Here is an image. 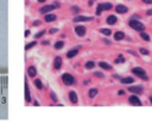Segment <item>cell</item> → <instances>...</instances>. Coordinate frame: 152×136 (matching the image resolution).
Returning <instances> with one entry per match:
<instances>
[{"label":"cell","instance_id":"1","mask_svg":"<svg viewBox=\"0 0 152 136\" xmlns=\"http://www.w3.org/2000/svg\"><path fill=\"white\" fill-rule=\"evenodd\" d=\"M131 73H132L134 76H137L138 79L142 80V81H148V80H150L148 74H147L146 70H145L142 67H140V66H134V67H132V68H131Z\"/></svg>","mask_w":152,"mask_h":136},{"label":"cell","instance_id":"2","mask_svg":"<svg viewBox=\"0 0 152 136\" xmlns=\"http://www.w3.org/2000/svg\"><path fill=\"white\" fill-rule=\"evenodd\" d=\"M127 24H128V26H129L132 30H134V31H137V32H142V31H146V25H145V24H144L141 20L128 19Z\"/></svg>","mask_w":152,"mask_h":136},{"label":"cell","instance_id":"3","mask_svg":"<svg viewBox=\"0 0 152 136\" xmlns=\"http://www.w3.org/2000/svg\"><path fill=\"white\" fill-rule=\"evenodd\" d=\"M114 8V5L112 2H100L96 5V8H95V16H101L102 12L104 11H110Z\"/></svg>","mask_w":152,"mask_h":136},{"label":"cell","instance_id":"4","mask_svg":"<svg viewBox=\"0 0 152 136\" xmlns=\"http://www.w3.org/2000/svg\"><path fill=\"white\" fill-rule=\"evenodd\" d=\"M61 80H62V84L65 86H74L76 84V78L71 73H68V72L61 75Z\"/></svg>","mask_w":152,"mask_h":136},{"label":"cell","instance_id":"5","mask_svg":"<svg viewBox=\"0 0 152 136\" xmlns=\"http://www.w3.org/2000/svg\"><path fill=\"white\" fill-rule=\"evenodd\" d=\"M94 20V16H84V14H78L74 16L72 21L75 24H82V23H90Z\"/></svg>","mask_w":152,"mask_h":136},{"label":"cell","instance_id":"6","mask_svg":"<svg viewBox=\"0 0 152 136\" xmlns=\"http://www.w3.org/2000/svg\"><path fill=\"white\" fill-rule=\"evenodd\" d=\"M55 10H57V8H56V6L53 4H43L38 8V13L44 16V14H48V13H52Z\"/></svg>","mask_w":152,"mask_h":136},{"label":"cell","instance_id":"7","mask_svg":"<svg viewBox=\"0 0 152 136\" xmlns=\"http://www.w3.org/2000/svg\"><path fill=\"white\" fill-rule=\"evenodd\" d=\"M127 92H129L131 94H138V95H141L144 93V86L142 85H133V86H127L126 88Z\"/></svg>","mask_w":152,"mask_h":136},{"label":"cell","instance_id":"8","mask_svg":"<svg viewBox=\"0 0 152 136\" xmlns=\"http://www.w3.org/2000/svg\"><path fill=\"white\" fill-rule=\"evenodd\" d=\"M113 10H114V12H115L116 14H120V16L127 14V13L129 12V7L126 6V5H124V4H118V5H115Z\"/></svg>","mask_w":152,"mask_h":136},{"label":"cell","instance_id":"9","mask_svg":"<svg viewBox=\"0 0 152 136\" xmlns=\"http://www.w3.org/2000/svg\"><path fill=\"white\" fill-rule=\"evenodd\" d=\"M74 32L77 37H84L87 35V27L83 24H76L74 27Z\"/></svg>","mask_w":152,"mask_h":136},{"label":"cell","instance_id":"10","mask_svg":"<svg viewBox=\"0 0 152 136\" xmlns=\"http://www.w3.org/2000/svg\"><path fill=\"white\" fill-rule=\"evenodd\" d=\"M127 103L129 105H133V106H142V101L138 94H131L127 99Z\"/></svg>","mask_w":152,"mask_h":136},{"label":"cell","instance_id":"11","mask_svg":"<svg viewBox=\"0 0 152 136\" xmlns=\"http://www.w3.org/2000/svg\"><path fill=\"white\" fill-rule=\"evenodd\" d=\"M62 66H63V57L61 55L55 56V58L52 61V68H53V70L55 72H58L62 68Z\"/></svg>","mask_w":152,"mask_h":136},{"label":"cell","instance_id":"12","mask_svg":"<svg viewBox=\"0 0 152 136\" xmlns=\"http://www.w3.org/2000/svg\"><path fill=\"white\" fill-rule=\"evenodd\" d=\"M81 48H82V45H76V47L71 48L70 50H68V51H66L65 57H66V58H69V60H71V58L76 57V56L78 55V52H80V49H81Z\"/></svg>","mask_w":152,"mask_h":136},{"label":"cell","instance_id":"13","mask_svg":"<svg viewBox=\"0 0 152 136\" xmlns=\"http://www.w3.org/2000/svg\"><path fill=\"white\" fill-rule=\"evenodd\" d=\"M68 100L71 105H77L78 104V95H77V92L74 91V89H70L68 92Z\"/></svg>","mask_w":152,"mask_h":136},{"label":"cell","instance_id":"14","mask_svg":"<svg viewBox=\"0 0 152 136\" xmlns=\"http://www.w3.org/2000/svg\"><path fill=\"white\" fill-rule=\"evenodd\" d=\"M26 75H27V78H30V79H32V80L37 78L38 70H37V68H36L34 64H30V66L27 67V69H26Z\"/></svg>","mask_w":152,"mask_h":136},{"label":"cell","instance_id":"15","mask_svg":"<svg viewBox=\"0 0 152 136\" xmlns=\"http://www.w3.org/2000/svg\"><path fill=\"white\" fill-rule=\"evenodd\" d=\"M25 101H26V104L32 103V97H31V92H30V86H28L27 78L25 79Z\"/></svg>","mask_w":152,"mask_h":136},{"label":"cell","instance_id":"16","mask_svg":"<svg viewBox=\"0 0 152 136\" xmlns=\"http://www.w3.org/2000/svg\"><path fill=\"white\" fill-rule=\"evenodd\" d=\"M119 21V18L116 17V14H109L106 17V24L109 25V26H113V25H116Z\"/></svg>","mask_w":152,"mask_h":136},{"label":"cell","instance_id":"17","mask_svg":"<svg viewBox=\"0 0 152 136\" xmlns=\"http://www.w3.org/2000/svg\"><path fill=\"white\" fill-rule=\"evenodd\" d=\"M126 33L124 32V31H121V30H118V31H115L114 33H113V39L115 41V42H121V41H124V39H126Z\"/></svg>","mask_w":152,"mask_h":136},{"label":"cell","instance_id":"18","mask_svg":"<svg viewBox=\"0 0 152 136\" xmlns=\"http://www.w3.org/2000/svg\"><path fill=\"white\" fill-rule=\"evenodd\" d=\"M97 67H100V69L107 70V72H112V70L114 69V67H113L110 63L106 62V61H99V62H97Z\"/></svg>","mask_w":152,"mask_h":136},{"label":"cell","instance_id":"19","mask_svg":"<svg viewBox=\"0 0 152 136\" xmlns=\"http://www.w3.org/2000/svg\"><path fill=\"white\" fill-rule=\"evenodd\" d=\"M135 82V78L134 76H121L120 79V84L121 85H125V86H128V85H133Z\"/></svg>","mask_w":152,"mask_h":136},{"label":"cell","instance_id":"20","mask_svg":"<svg viewBox=\"0 0 152 136\" xmlns=\"http://www.w3.org/2000/svg\"><path fill=\"white\" fill-rule=\"evenodd\" d=\"M57 18H58V17H57L55 13H48V14H44V16H43V20H44V23H46V24H50V23L56 21Z\"/></svg>","mask_w":152,"mask_h":136},{"label":"cell","instance_id":"21","mask_svg":"<svg viewBox=\"0 0 152 136\" xmlns=\"http://www.w3.org/2000/svg\"><path fill=\"white\" fill-rule=\"evenodd\" d=\"M87 95H88L89 99H94V98H96V97L99 95V89H97L96 87H91V88L88 89Z\"/></svg>","mask_w":152,"mask_h":136},{"label":"cell","instance_id":"22","mask_svg":"<svg viewBox=\"0 0 152 136\" xmlns=\"http://www.w3.org/2000/svg\"><path fill=\"white\" fill-rule=\"evenodd\" d=\"M33 86L38 89V91H43L44 88H45V86H44V84H43V81L39 79V78H36V79H33Z\"/></svg>","mask_w":152,"mask_h":136},{"label":"cell","instance_id":"23","mask_svg":"<svg viewBox=\"0 0 152 136\" xmlns=\"http://www.w3.org/2000/svg\"><path fill=\"white\" fill-rule=\"evenodd\" d=\"M99 32H100L101 35H103L104 37H110V36L113 35V31H112V29H109V27H100V29H99Z\"/></svg>","mask_w":152,"mask_h":136},{"label":"cell","instance_id":"24","mask_svg":"<svg viewBox=\"0 0 152 136\" xmlns=\"http://www.w3.org/2000/svg\"><path fill=\"white\" fill-rule=\"evenodd\" d=\"M139 37L144 41V42H151V35L148 33V32H146V31H142V32H139Z\"/></svg>","mask_w":152,"mask_h":136},{"label":"cell","instance_id":"25","mask_svg":"<svg viewBox=\"0 0 152 136\" xmlns=\"http://www.w3.org/2000/svg\"><path fill=\"white\" fill-rule=\"evenodd\" d=\"M64 45H65L64 41H63V39H58V41H56V42L53 43V49H55V50H62V49L64 48Z\"/></svg>","mask_w":152,"mask_h":136},{"label":"cell","instance_id":"26","mask_svg":"<svg viewBox=\"0 0 152 136\" xmlns=\"http://www.w3.org/2000/svg\"><path fill=\"white\" fill-rule=\"evenodd\" d=\"M70 13H72L74 16H78V14H81V7L80 6H77V5H72V6H70Z\"/></svg>","mask_w":152,"mask_h":136},{"label":"cell","instance_id":"27","mask_svg":"<svg viewBox=\"0 0 152 136\" xmlns=\"http://www.w3.org/2000/svg\"><path fill=\"white\" fill-rule=\"evenodd\" d=\"M126 62V57L122 55V54H119L115 58H114V63L115 64H122V63H125Z\"/></svg>","mask_w":152,"mask_h":136},{"label":"cell","instance_id":"28","mask_svg":"<svg viewBox=\"0 0 152 136\" xmlns=\"http://www.w3.org/2000/svg\"><path fill=\"white\" fill-rule=\"evenodd\" d=\"M96 66H97V63H96L95 61H87V62L84 63V68H86L87 70H93Z\"/></svg>","mask_w":152,"mask_h":136},{"label":"cell","instance_id":"29","mask_svg":"<svg viewBox=\"0 0 152 136\" xmlns=\"http://www.w3.org/2000/svg\"><path fill=\"white\" fill-rule=\"evenodd\" d=\"M93 76H95L96 79H100V80H103V79L106 78L104 73H103V72H101V70H95V72L93 73Z\"/></svg>","mask_w":152,"mask_h":136},{"label":"cell","instance_id":"30","mask_svg":"<svg viewBox=\"0 0 152 136\" xmlns=\"http://www.w3.org/2000/svg\"><path fill=\"white\" fill-rule=\"evenodd\" d=\"M45 33H46V30H45V29H42V30H39V31L33 36V37H34V39H37V41H38V39H40L42 37H44V36H45Z\"/></svg>","mask_w":152,"mask_h":136},{"label":"cell","instance_id":"31","mask_svg":"<svg viewBox=\"0 0 152 136\" xmlns=\"http://www.w3.org/2000/svg\"><path fill=\"white\" fill-rule=\"evenodd\" d=\"M138 51H139V54L142 55V56H148V55L151 54L150 50H148L147 48H145V47H140V48L138 49Z\"/></svg>","mask_w":152,"mask_h":136},{"label":"cell","instance_id":"32","mask_svg":"<svg viewBox=\"0 0 152 136\" xmlns=\"http://www.w3.org/2000/svg\"><path fill=\"white\" fill-rule=\"evenodd\" d=\"M36 45H37V39H34V41H32V42H28V43H26V45H25V50L28 51V50H31L32 48H34Z\"/></svg>","mask_w":152,"mask_h":136},{"label":"cell","instance_id":"33","mask_svg":"<svg viewBox=\"0 0 152 136\" xmlns=\"http://www.w3.org/2000/svg\"><path fill=\"white\" fill-rule=\"evenodd\" d=\"M49 97H50V99L52 100V103H55V104L58 103V97H57V94H56L53 91H50V92H49Z\"/></svg>","mask_w":152,"mask_h":136},{"label":"cell","instance_id":"34","mask_svg":"<svg viewBox=\"0 0 152 136\" xmlns=\"http://www.w3.org/2000/svg\"><path fill=\"white\" fill-rule=\"evenodd\" d=\"M126 52L129 54V55H132V56H134V57H139V55H140V54H138V51H135L133 49H127Z\"/></svg>","mask_w":152,"mask_h":136},{"label":"cell","instance_id":"35","mask_svg":"<svg viewBox=\"0 0 152 136\" xmlns=\"http://www.w3.org/2000/svg\"><path fill=\"white\" fill-rule=\"evenodd\" d=\"M129 19H135V20H140L141 19V16L139 14V13H133L131 17H129Z\"/></svg>","mask_w":152,"mask_h":136},{"label":"cell","instance_id":"36","mask_svg":"<svg viewBox=\"0 0 152 136\" xmlns=\"http://www.w3.org/2000/svg\"><path fill=\"white\" fill-rule=\"evenodd\" d=\"M58 31H59V29H58V27H51V29H50L48 32H49L50 35H55V33H57Z\"/></svg>","mask_w":152,"mask_h":136},{"label":"cell","instance_id":"37","mask_svg":"<svg viewBox=\"0 0 152 136\" xmlns=\"http://www.w3.org/2000/svg\"><path fill=\"white\" fill-rule=\"evenodd\" d=\"M42 24H43V21L39 20V19H36V20L32 21V25H33V26H40Z\"/></svg>","mask_w":152,"mask_h":136},{"label":"cell","instance_id":"38","mask_svg":"<svg viewBox=\"0 0 152 136\" xmlns=\"http://www.w3.org/2000/svg\"><path fill=\"white\" fill-rule=\"evenodd\" d=\"M52 4L56 6V8H61V6H62V4H61L58 0H53V1H52Z\"/></svg>","mask_w":152,"mask_h":136},{"label":"cell","instance_id":"39","mask_svg":"<svg viewBox=\"0 0 152 136\" xmlns=\"http://www.w3.org/2000/svg\"><path fill=\"white\" fill-rule=\"evenodd\" d=\"M40 44H42L43 47H46V45H50L51 43H50V41H45V39H43V41L40 42Z\"/></svg>","mask_w":152,"mask_h":136},{"label":"cell","instance_id":"40","mask_svg":"<svg viewBox=\"0 0 152 136\" xmlns=\"http://www.w3.org/2000/svg\"><path fill=\"white\" fill-rule=\"evenodd\" d=\"M112 78H113L114 80H119V81H120V79H121V75H120V74H115V73H114V74L112 75Z\"/></svg>","mask_w":152,"mask_h":136},{"label":"cell","instance_id":"41","mask_svg":"<svg viewBox=\"0 0 152 136\" xmlns=\"http://www.w3.org/2000/svg\"><path fill=\"white\" fill-rule=\"evenodd\" d=\"M125 93H126V91H124V89H119V91L116 92V94H118L119 97H122V95H125Z\"/></svg>","mask_w":152,"mask_h":136},{"label":"cell","instance_id":"42","mask_svg":"<svg viewBox=\"0 0 152 136\" xmlns=\"http://www.w3.org/2000/svg\"><path fill=\"white\" fill-rule=\"evenodd\" d=\"M145 14H146V17H152V8H148V10H146Z\"/></svg>","mask_w":152,"mask_h":136},{"label":"cell","instance_id":"43","mask_svg":"<svg viewBox=\"0 0 152 136\" xmlns=\"http://www.w3.org/2000/svg\"><path fill=\"white\" fill-rule=\"evenodd\" d=\"M102 42H103L106 45H110V44H112V42H110L109 39H107V38H102Z\"/></svg>","mask_w":152,"mask_h":136},{"label":"cell","instance_id":"44","mask_svg":"<svg viewBox=\"0 0 152 136\" xmlns=\"http://www.w3.org/2000/svg\"><path fill=\"white\" fill-rule=\"evenodd\" d=\"M144 5H152V0H141Z\"/></svg>","mask_w":152,"mask_h":136},{"label":"cell","instance_id":"45","mask_svg":"<svg viewBox=\"0 0 152 136\" xmlns=\"http://www.w3.org/2000/svg\"><path fill=\"white\" fill-rule=\"evenodd\" d=\"M89 84H91V79H87V80L83 81V86H87V85H89Z\"/></svg>","mask_w":152,"mask_h":136},{"label":"cell","instance_id":"46","mask_svg":"<svg viewBox=\"0 0 152 136\" xmlns=\"http://www.w3.org/2000/svg\"><path fill=\"white\" fill-rule=\"evenodd\" d=\"M94 2H95V0H88V2H87V5H88L89 7H91V6L94 5Z\"/></svg>","mask_w":152,"mask_h":136},{"label":"cell","instance_id":"47","mask_svg":"<svg viewBox=\"0 0 152 136\" xmlns=\"http://www.w3.org/2000/svg\"><path fill=\"white\" fill-rule=\"evenodd\" d=\"M32 104H33V105H34V106H39V105H40V104H39V101H38V100H33V101H32Z\"/></svg>","mask_w":152,"mask_h":136},{"label":"cell","instance_id":"48","mask_svg":"<svg viewBox=\"0 0 152 136\" xmlns=\"http://www.w3.org/2000/svg\"><path fill=\"white\" fill-rule=\"evenodd\" d=\"M30 33H31V31L27 29V30L25 31V37H28V36H30Z\"/></svg>","mask_w":152,"mask_h":136},{"label":"cell","instance_id":"49","mask_svg":"<svg viewBox=\"0 0 152 136\" xmlns=\"http://www.w3.org/2000/svg\"><path fill=\"white\" fill-rule=\"evenodd\" d=\"M65 36H66L65 33H61V35H59V38H61V39H63V38H65Z\"/></svg>","mask_w":152,"mask_h":136},{"label":"cell","instance_id":"50","mask_svg":"<svg viewBox=\"0 0 152 136\" xmlns=\"http://www.w3.org/2000/svg\"><path fill=\"white\" fill-rule=\"evenodd\" d=\"M37 2H39V4H42V5H43V4H45V2H46V0H37Z\"/></svg>","mask_w":152,"mask_h":136},{"label":"cell","instance_id":"51","mask_svg":"<svg viewBox=\"0 0 152 136\" xmlns=\"http://www.w3.org/2000/svg\"><path fill=\"white\" fill-rule=\"evenodd\" d=\"M148 101H150V104L152 105V94H151V95L148 97Z\"/></svg>","mask_w":152,"mask_h":136},{"label":"cell","instance_id":"52","mask_svg":"<svg viewBox=\"0 0 152 136\" xmlns=\"http://www.w3.org/2000/svg\"><path fill=\"white\" fill-rule=\"evenodd\" d=\"M128 1H132V0H128Z\"/></svg>","mask_w":152,"mask_h":136}]
</instances>
